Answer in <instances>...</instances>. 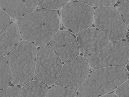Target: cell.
Returning a JSON list of instances; mask_svg holds the SVG:
<instances>
[{
	"label": "cell",
	"instance_id": "9",
	"mask_svg": "<svg viewBox=\"0 0 129 97\" xmlns=\"http://www.w3.org/2000/svg\"><path fill=\"white\" fill-rule=\"evenodd\" d=\"M49 45L64 62L78 56L79 47L74 34L66 31H59L52 38Z\"/></svg>",
	"mask_w": 129,
	"mask_h": 97
},
{
	"label": "cell",
	"instance_id": "17",
	"mask_svg": "<svg viewBox=\"0 0 129 97\" xmlns=\"http://www.w3.org/2000/svg\"><path fill=\"white\" fill-rule=\"evenodd\" d=\"M21 88L17 86H12L1 90V97H20Z\"/></svg>",
	"mask_w": 129,
	"mask_h": 97
},
{
	"label": "cell",
	"instance_id": "8",
	"mask_svg": "<svg viewBox=\"0 0 129 97\" xmlns=\"http://www.w3.org/2000/svg\"><path fill=\"white\" fill-rule=\"evenodd\" d=\"M89 72L88 62L82 57L78 56L64 64L55 84L76 90L84 82Z\"/></svg>",
	"mask_w": 129,
	"mask_h": 97
},
{
	"label": "cell",
	"instance_id": "2",
	"mask_svg": "<svg viewBox=\"0 0 129 97\" xmlns=\"http://www.w3.org/2000/svg\"><path fill=\"white\" fill-rule=\"evenodd\" d=\"M128 72L123 67L101 68L89 75L77 92V97H99L120 86L126 80Z\"/></svg>",
	"mask_w": 129,
	"mask_h": 97
},
{
	"label": "cell",
	"instance_id": "5",
	"mask_svg": "<svg viewBox=\"0 0 129 97\" xmlns=\"http://www.w3.org/2000/svg\"><path fill=\"white\" fill-rule=\"evenodd\" d=\"M62 67L60 58L48 45L37 50L36 64L33 79L52 85L56 82Z\"/></svg>",
	"mask_w": 129,
	"mask_h": 97
},
{
	"label": "cell",
	"instance_id": "13",
	"mask_svg": "<svg viewBox=\"0 0 129 97\" xmlns=\"http://www.w3.org/2000/svg\"><path fill=\"white\" fill-rule=\"evenodd\" d=\"M47 84L38 81H33L24 86L20 97H45L48 91Z\"/></svg>",
	"mask_w": 129,
	"mask_h": 97
},
{
	"label": "cell",
	"instance_id": "16",
	"mask_svg": "<svg viewBox=\"0 0 129 97\" xmlns=\"http://www.w3.org/2000/svg\"><path fill=\"white\" fill-rule=\"evenodd\" d=\"M68 1H39L38 5L41 9L53 10L60 9L64 6Z\"/></svg>",
	"mask_w": 129,
	"mask_h": 97
},
{
	"label": "cell",
	"instance_id": "4",
	"mask_svg": "<svg viewBox=\"0 0 129 97\" xmlns=\"http://www.w3.org/2000/svg\"><path fill=\"white\" fill-rule=\"evenodd\" d=\"M85 59L95 69L123 67L129 59V44L123 41H113L96 52L85 55Z\"/></svg>",
	"mask_w": 129,
	"mask_h": 97
},
{
	"label": "cell",
	"instance_id": "11",
	"mask_svg": "<svg viewBox=\"0 0 129 97\" xmlns=\"http://www.w3.org/2000/svg\"><path fill=\"white\" fill-rule=\"evenodd\" d=\"M39 1H0L1 9L10 16L19 19L34 11Z\"/></svg>",
	"mask_w": 129,
	"mask_h": 97
},
{
	"label": "cell",
	"instance_id": "24",
	"mask_svg": "<svg viewBox=\"0 0 129 97\" xmlns=\"http://www.w3.org/2000/svg\"><path fill=\"white\" fill-rule=\"evenodd\" d=\"M127 68L128 71L129 72V62L127 66Z\"/></svg>",
	"mask_w": 129,
	"mask_h": 97
},
{
	"label": "cell",
	"instance_id": "18",
	"mask_svg": "<svg viewBox=\"0 0 129 97\" xmlns=\"http://www.w3.org/2000/svg\"><path fill=\"white\" fill-rule=\"evenodd\" d=\"M118 10L129 30V1L120 3Z\"/></svg>",
	"mask_w": 129,
	"mask_h": 97
},
{
	"label": "cell",
	"instance_id": "12",
	"mask_svg": "<svg viewBox=\"0 0 129 97\" xmlns=\"http://www.w3.org/2000/svg\"><path fill=\"white\" fill-rule=\"evenodd\" d=\"M20 34L17 24L12 23L1 34V57L7 55L19 41Z\"/></svg>",
	"mask_w": 129,
	"mask_h": 97
},
{
	"label": "cell",
	"instance_id": "20",
	"mask_svg": "<svg viewBox=\"0 0 129 97\" xmlns=\"http://www.w3.org/2000/svg\"><path fill=\"white\" fill-rule=\"evenodd\" d=\"M10 22L9 16L4 10L1 8V34L10 25Z\"/></svg>",
	"mask_w": 129,
	"mask_h": 97
},
{
	"label": "cell",
	"instance_id": "14",
	"mask_svg": "<svg viewBox=\"0 0 129 97\" xmlns=\"http://www.w3.org/2000/svg\"><path fill=\"white\" fill-rule=\"evenodd\" d=\"M1 90L4 89L11 84L13 75L7 58L1 57Z\"/></svg>",
	"mask_w": 129,
	"mask_h": 97
},
{
	"label": "cell",
	"instance_id": "7",
	"mask_svg": "<svg viewBox=\"0 0 129 97\" xmlns=\"http://www.w3.org/2000/svg\"><path fill=\"white\" fill-rule=\"evenodd\" d=\"M94 12L92 7L85 3L79 1L71 2L62 9L63 23L70 32L78 34L91 26Z\"/></svg>",
	"mask_w": 129,
	"mask_h": 97
},
{
	"label": "cell",
	"instance_id": "1",
	"mask_svg": "<svg viewBox=\"0 0 129 97\" xmlns=\"http://www.w3.org/2000/svg\"><path fill=\"white\" fill-rule=\"evenodd\" d=\"M20 36L35 46L45 45L58 32L59 19L54 10L37 9L17 20Z\"/></svg>",
	"mask_w": 129,
	"mask_h": 97
},
{
	"label": "cell",
	"instance_id": "3",
	"mask_svg": "<svg viewBox=\"0 0 129 97\" xmlns=\"http://www.w3.org/2000/svg\"><path fill=\"white\" fill-rule=\"evenodd\" d=\"M37 54L34 45L23 40L17 44L7 55L14 85L25 84L33 78Z\"/></svg>",
	"mask_w": 129,
	"mask_h": 97
},
{
	"label": "cell",
	"instance_id": "19",
	"mask_svg": "<svg viewBox=\"0 0 129 97\" xmlns=\"http://www.w3.org/2000/svg\"><path fill=\"white\" fill-rule=\"evenodd\" d=\"M88 5L91 7H111L113 6L116 2V1L111 0V1H86V0H82L79 1Z\"/></svg>",
	"mask_w": 129,
	"mask_h": 97
},
{
	"label": "cell",
	"instance_id": "15",
	"mask_svg": "<svg viewBox=\"0 0 129 97\" xmlns=\"http://www.w3.org/2000/svg\"><path fill=\"white\" fill-rule=\"evenodd\" d=\"M45 97H77V95L74 90L57 85L52 87Z\"/></svg>",
	"mask_w": 129,
	"mask_h": 97
},
{
	"label": "cell",
	"instance_id": "22",
	"mask_svg": "<svg viewBox=\"0 0 129 97\" xmlns=\"http://www.w3.org/2000/svg\"><path fill=\"white\" fill-rule=\"evenodd\" d=\"M101 97H119L116 95L114 94H108L105 95Z\"/></svg>",
	"mask_w": 129,
	"mask_h": 97
},
{
	"label": "cell",
	"instance_id": "23",
	"mask_svg": "<svg viewBox=\"0 0 129 97\" xmlns=\"http://www.w3.org/2000/svg\"><path fill=\"white\" fill-rule=\"evenodd\" d=\"M125 37H126L127 43L129 44V32L127 33Z\"/></svg>",
	"mask_w": 129,
	"mask_h": 97
},
{
	"label": "cell",
	"instance_id": "6",
	"mask_svg": "<svg viewBox=\"0 0 129 97\" xmlns=\"http://www.w3.org/2000/svg\"><path fill=\"white\" fill-rule=\"evenodd\" d=\"M95 26L105 34L109 40L119 41L126 36V26L120 13L112 7L97 8L94 12Z\"/></svg>",
	"mask_w": 129,
	"mask_h": 97
},
{
	"label": "cell",
	"instance_id": "21",
	"mask_svg": "<svg viewBox=\"0 0 129 97\" xmlns=\"http://www.w3.org/2000/svg\"><path fill=\"white\" fill-rule=\"evenodd\" d=\"M116 93L119 97H129V79L117 89Z\"/></svg>",
	"mask_w": 129,
	"mask_h": 97
},
{
	"label": "cell",
	"instance_id": "10",
	"mask_svg": "<svg viewBox=\"0 0 129 97\" xmlns=\"http://www.w3.org/2000/svg\"><path fill=\"white\" fill-rule=\"evenodd\" d=\"M79 47L83 54H88L98 51L109 44V40L102 31L97 28H89L78 33Z\"/></svg>",
	"mask_w": 129,
	"mask_h": 97
}]
</instances>
